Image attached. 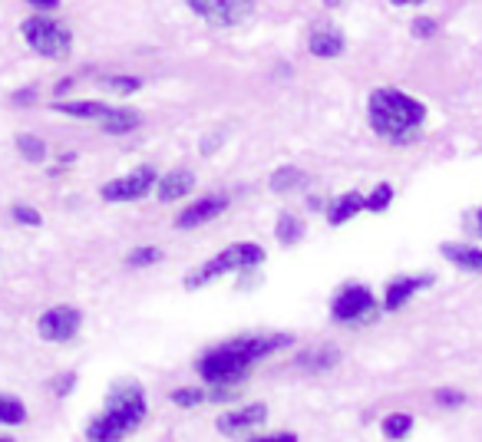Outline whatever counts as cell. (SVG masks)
Instances as JSON below:
<instances>
[{
  "label": "cell",
  "instance_id": "obj_24",
  "mask_svg": "<svg viewBox=\"0 0 482 442\" xmlns=\"http://www.w3.org/2000/svg\"><path fill=\"white\" fill-rule=\"evenodd\" d=\"M0 422L4 426H23L27 422V406L11 393H0Z\"/></svg>",
  "mask_w": 482,
  "mask_h": 442
},
{
  "label": "cell",
  "instance_id": "obj_25",
  "mask_svg": "<svg viewBox=\"0 0 482 442\" xmlns=\"http://www.w3.org/2000/svg\"><path fill=\"white\" fill-rule=\"evenodd\" d=\"M380 429H384L386 439L400 442L410 436V429H413V416H410V413H390V416L380 422Z\"/></svg>",
  "mask_w": 482,
  "mask_h": 442
},
{
  "label": "cell",
  "instance_id": "obj_4",
  "mask_svg": "<svg viewBox=\"0 0 482 442\" xmlns=\"http://www.w3.org/2000/svg\"><path fill=\"white\" fill-rule=\"evenodd\" d=\"M258 264H264V248L254 241H238L229 245L225 251H219L215 258H209L205 264H198L192 274H186V291H202L205 284L225 278V274H241V271H254Z\"/></svg>",
  "mask_w": 482,
  "mask_h": 442
},
{
  "label": "cell",
  "instance_id": "obj_37",
  "mask_svg": "<svg viewBox=\"0 0 482 442\" xmlns=\"http://www.w3.org/2000/svg\"><path fill=\"white\" fill-rule=\"evenodd\" d=\"M470 225H472V231H476V235L482 238V205L476 208V212H472V221H470Z\"/></svg>",
  "mask_w": 482,
  "mask_h": 442
},
{
  "label": "cell",
  "instance_id": "obj_7",
  "mask_svg": "<svg viewBox=\"0 0 482 442\" xmlns=\"http://www.w3.org/2000/svg\"><path fill=\"white\" fill-rule=\"evenodd\" d=\"M155 182H159V172L153 165H139V169L126 172L122 179H112V182L103 185L99 198L103 202H139L149 192H155Z\"/></svg>",
  "mask_w": 482,
  "mask_h": 442
},
{
  "label": "cell",
  "instance_id": "obj_34",
  "mask_svg": "<svg viewBox=\"0 0 482 442\" xmlns=\"http://www.w3.org/2000/svg\"><path fill=\"white\" fill-rule=\"evenodd\" d=\"M23 4H30L33 11H56V7H60V0H23Z\"/></svg>",
  "mask_w": 482,
  "mask_h": 442
},
{
  "label": "cell",
  "instance_id": "obj_20",
  "mask_svg": "<svg viewBox=\"0 0 482 442\" xmlns=\"http://www.w3.org/2000/svg\"><path fill=\"white\" fill-rule=\"evenodd\" d=\"M274 238L281 241V245H297L301 238H304V221L295 215V212H281L278 215V225H274Z\"/></svg>",
  "mask_w": 482,
  "mask_h": 442
},
{
  "label": "cell",
  "instance_id": "obj_16",
  "mask_svg": "<svg viewBox=\"0 0 482 442\" xmlns=\"http://www.w3.org/2000/svg\"><path fill=\"white\" fill-rule=\"evenodd\" d=\"M274 195H291V192H304L307 185H311V175L304 169H297V165H281V169H274L271 179H268Z\"/></svg>",
  "mask_w": 482,
  "mask_h": 442
},
{
  "label": "cell",
  "instance_id": "obj_5",
  "mask_svg": "<svg viewBox=\"0 0 482 442\" xmlns=\"http://www.w3.org/2000/svg\"><path fill=\"white\" fill-rule=\"evenodd\" d=\"M21 33L27 46H30L33 54H40L44 60H66V56L73 54V33L70 27L60 21H50L44 13H37V17H27L21 23Z\"/></svg>",
  "mask_w": 482,
  "mask_h": 442
},
{
  "label": "cell",
  "instance_id": "obj_23",
  "mask_svg": "<svg viewBox=\"0 0 482 442\" xmlns=\"http://www.w3.org/2000/svg\"><path fill=\"white\" fill-rule=\"evenodd\" d=\"M394 202V185L390 182H380L373 185L370 195H363V212H373V215H384L386 208Z\"/></svg>",
  "mask_w": 482,
  "mask_h": 442
},
{
  "label": "cell",
  "instance_id": "obj_21",
  "mask_svg": "<svg viewBox=\"0 0 482 442\" xmlns=\"http://www.w3.org/2000/svg\"><path fill=\"white\" fill-rule=\"evenodd\" d=\"M56 113L63 116H77V119H99L110 113L106 103H96V99H79V103H54Z\"/></svg>",
  "mask_w": 482,
  "mask_h": 442
},
{
  "label": "cell",
  "instance_id": "obj_22",
  "mask_svg": "<svg viewBox=\"0 0 482 442\" xmlns=\"http://www.w3.org/2000/svg\"><path fill=\"white\" fill-rule=\"evenodd\" d=\"M17 152H21V159L33 165L46 163V142L40 136H33V132H17Z\"/></svg>",
  "mask_w": 482,
  "mask_h": 442
},
{
  "label": "cell",
  "instance_id": "obj_30",
  "mask_svg": "<svg viewBox=\"0 0 482 442\" xmlns=\"http://www.w3.org/2000/svg\"><path fill=\"white\" fill-rule=\"evenodd\" d=\"M410 30H413V37H417V40H429V37H436L439 23L433 21V17H417V21L410 23Z\"/></svg>",
  "mask_w": 482,
  "mask_h": 442
},
{
  "label": "cell",
  "instance_id": "obj_8",
  "mask_svg": "<svg viewBox=\"0 0 482 442\" xmlns=\"http://www.w3.org/2000/svg\"><path fill=\"white\" fill-rule=\"evenodd\" d=\"M186 4L202 21L221 27V30L241 27L254 13V0H186Z\"/></svg>",
  "mask_w": 482,
  "mask_h": 442
},
{
  "label": "cell",
  "instance_id": "obj_3",
  "mask_svg": "<svg viewBox=\"0 0 482 442\" xmlns=\"http://www.w3.org/2000/svg\"><path fill=\"white\" fill-rule=\"evenodd\" d=\"M367 119L370 129L386 142H410L417 139L420 126L427 122V106L413 99L410 93L380 87L367 99Z\"/></svg>",
  "mask_w": 482,
  "mask_h": 442
},
{
  "label": "cell",
  "instance_id": "obj_14",
  "mask_svg": "<svg viewBox=\"0 0 482 442\" xmlns=\"http://www.w3.org/2000/svg\"><path fill=\"white\" fill-rule=\"evenodd\" d=\"M195 188V175L188 172V169H172V172H165L159 182H155V198L169 205V202H179V198H186L188 192Z\"/></svg>",
  "mask_w": 482,
  "mask_h": 442
},
{
  "label": "cell",
  "instance_id": "obj_11",
  "mask_svg": "<svg viewBox=\"0 0 482 442\" xmlns=\"http://www.w3.org/2000/svg\"><path fill=\"white\" fill-rule=\"evenodd\" d=\"M429 284H433V274H403V278H394L390 284H386L384 311L396 313L403 304H410V297H413L417 291H427Z\"/></svg>",
  "mask_w": 482,
  "mask_h": 442
},
{
  "label": "cell",
  "instance_id": "obj_35",
  "mask_svg": "<svg viewBox=\"0 0 482 442\" xmlns=\"http://www.w3.org/2000/svg\"><path fill=\"white\" fill-rule=\"evenodd\" d=\"M252 442H297L295 432H278V436H262V439H252Z\"/></svg>",
  "mask_w": 482,
  "mask_h": 442
},
{
  "label": "cell",
  "instance_id": "obj_19",
  "mask_svg": "<svg viewBox=\"0 0 482 442\" xmlns=\"http://www.w3.org/2000/svg\"><path fill=\"white\" fill-rule=\"evenodd\" d=\"M340 363V350L337 346H314V350H304L297 356V367L304 370H334Z\"/></svg>",
  "mask_w": 482,
  "mask_h": 442
},
{
  "label": "cell",
  "instance_id": "obj_17",
  "mask_svg": "<svg viewBox=\"0 0 482 442\" xmlns=\"http://www.w3.org/2000/svg\"><path fill=\"white\" fill-rule=\"evenodd\" d=\"M361 212H363V195L361 192H344L328 205V225L330 228L347 225V221H351V218H357Z\"/></svg>",
  "mask_w": 482,
  "mask_h": 442
},
{
  "label": "cell",
  "instance_id": "obj_15",
  "mask_svg": "<svg viewBox=\"0 0 482 442\" xmlns=\"http://www.w3.org/2000/svg\"><path fill=\"white\" fill-rule=\"evenodd\" d=\"M439 254L456 264L460 271H470V274H482V251L476 245H462V241H446L439 245Z\"/></svg>",
  "mask_w": 482,
  "mask_h": 442
},
{
  "label": "cell",
  "instance_id": "obj_9",
  "mask_svg": "<svg viewBox=\"0 0 482 442\" xmlns=\"http://www.w3.org/2000/svg\"><path fill=\"white\" fill-rule=\"evenodd\" d=\"M79 327H83V313L77 307H70V304H56V307H46L40 313L37 334L46 344H70L79 334Z\"/></svg>",
  "mask_w": 482,
  "mask_h": 442
},
{
  "label": "cell",
  "instance_id": "obj_13",
  "mask_svg": "<svg viewBox=\"0 0 482 442\" xmlns=\"http://www.w3.org/2000/svg\"><path fill=\"white\" fill-rule=\"evenodd\" d=\"M344 30L334 27V23H318L314 30H311V40H307V50L318 56V60H337L344 54Z\"/></svg>",
  "mask_w": 482,
  "mask_h": 442
},
{
  "label": "cell",
  "instance_id": "obj_28",
  "mask_svg": "<svg viewBox=\"0 0 482 442\" xmlns=\"http://www.w3.org/2000/svg\"><path fill=\"white\" fill-rule=\"evenodd\" d=\"M169 399H172L176 406H182V410H186V406H198V403H205V399H209V393H205V389H195V387H179Z\"/></svg>",
  "mask_w": 482,
  "mask_h": 442
},
{
  "label": "cell",
  "instance_id": "obj_29",
  "mask_svg": "<svg viewBox=\"0 0 482 442\" xmlns=\"http://www.w3.org/2000/svg\"><path fill=\"white\" fill-rule=\"evenodd\" d=\"M11 218L17 221V225H30V228L44 225V215H40V212H37L33 205H13L11 208Z\"/></svg>",
  "mask_w": 482,
  "mask_h": 442
},
{
  "label": "cell",
  "instance_id": "obj_36",
  "mask_svg": "<svg viewBox=\"0 0 482 442\" xmlns=\"http://www.w3.org/2000/svg\"><path fill=\"white\" fill-rule=\"evenodd\" d=\"M37 96V87H27V89H21V93H13V103H27V99H33Z\"/></svg>",
  "mask_w": 482,
  "mask_h": 442
},
{
  "label": "cell",
  "instance_id": "obj_2",
  "mask_svg": "<svg viewBox=\"0 0 482 442\" xmlns=\"http://www.w3.org/2000/svg\"><path fill=\"white\" fill-rule=\"evenodd\" d=\"M149 403L139 379H116L106 393L103 413H96L87 426L89 442H122L143 426Z\"/></svg>",
  "mask_w": 482,
  "mask_h": 442
},
{
  "label": "cell",
  "instance_id": "obj_1",
  "mask_svg": "<svg viewBox=\"0 0 482 442\" xmlns=\"http://www.w3.org/2000/svg\"><path fill=\"white\" fill-rule=\"evenodd\" d=\"M295 340L287 334H252V337H235V340H225V344L209 346L205 354L198 356V377L205 379L209 387L215 383H241L248 377V370L264 360V356L278 354L291 346Z\"/></svg>",
  "mask_w": 482,
  "mask_h": 442
},
{
  "label": "cell",
  "instance_id": "obj_18",
  "mask_svg": "<svg viewBox=\"0 0 482 442\" xmlns=\"http://www.w3.org/2000/svg\"><path fill=\"white\" fill-rule=\"evenodd\" d=\"M99 129L106 132V136H126V132L139 129V122L143 116L139 113H132V109H120V106H110L106 116H99Z\"/></svg>",
  "mask_w": 482,
  "mask_h": 442
},
{
  "label": "cell",
  "instance_id": "obj_31",
  "mask_svg": "<svg viewBox=\"0 0 482 442\" xmlns=\"http://www.w3.org/2000/svg\"><path fill=\"white\" fill-rule=\"evenodd\" d=\"M225 139H229V129H212L205 132V139H202V155H212V152H219L221 146H225Z\"/></svg>",
  "mask_w": 482,
  "mask_h": 442
},
{
  "label": "cell",
  "instance_id": "obj_33",
  "mask_svg": "<svg viewBox=\"0 0 482 442\" xmlns=\"http://www.w3.org/2000/svg\"><path fill=\"white\" fill-rule=\"evenodd\" d=\"M73 383H77V373H63V377L54 379V393H56V396H70Z\"/></svg>",
  "mask_w": 482,
  "mask_h": 442
},
{
  "label": "cell",
  "instance_id": "obj_6",
  "mask_svg": "<svg viewBox=\"0 0 482 442\" xmlns=\"http://www.w3.org/2000/svg\"><path fill=\"white\" fill-rule=\"evenodd\" d=\"M377 313H380L377 297L363 284H344L330 301V317L340 324H363V321H373Z\"/></svg>",
  "mask_w": 482,
  "mask_h": 442
},
{
  "label": "cell",
  "instance_id": "obj_12",
  "mask_svg": "<svg viewBox=\"0 0 482 442\" xmlns=\"http://www.w3.org/2000/svg\"><path fill=\"white\" fill-rule=\"evenodd\" d=\"M264 420H268V406H264V403H248V406H238V410L219 416L215 426H219L221 436H238V432H248L254 429V426H262Z\"/></svg>",
  "mask_w": 482,
  "mask_h": 442
},
{
  "label": "cell",
  "instance_id": "obj_32",
  "mask_svg": "<svg viewBox=\"0 0 482 442\" xmlns=\"http://www.w3.org/2000/svg\"><path fill=\"white\" fill-rule=\"evenodd\" d=\"M433 399H436L439 406H462V403H466V396H462L460 389H436Z\"/></svg>",
  "mask_w": 482,
  "mask_h": 442
},
{
  "label": "cell",
  "instance_id": "obj_27",
  "mask_svg": "<svg viewBox=\"0 0 482 442\" xmlns=\"http://www.w3.org/2000/svg\"><path fill=\"white\" fill-rule=\"evenodd\" d=\"M103 87L112 89L116 96H132L143 89V79L139 76H110V79H103Z\"/></svg>",
  "mask_w": 482,
  "mask_h": 442
},
{
  "label": "cell",
  "instance_id": "obj_40",
  "mask_svg": "<svg viewBox=\"0 0 482 442\" xmlns=\"http://www.w3.org/2000/svg\"><path fill=\"white\" fill-rule=\"evenodd\" d=\"M0 442H11V439H4V436H0Z\"/></svg>",
  "mask_w": 482,
  "mask_h": 442
},
{
  "label": "cell",
  "instance_id": "obj_10",
  "mask_svg": "<svg viewBox=\"0 0 482 442\" xmlns=\"http://www.w3.org/2000/svg\"><path fill=\"white\" fill-rule=\"evenodd\" d=\"M231 202V195L229 192H212L205 195V198H198V202H192V205L186 208V212H179L176 215V228H198V225H205V221H215V218L229 208Z\"/></svg>",
  "mask_w": 482,
  "mask_h": 442
},
{
  "label": "cell",
  "instance_id": "obj_38",
  "mask_svg": "<svg viewBox=\"0 0 482 442\" xmlns=\"http://www.w3.org/2000/svg\"><path fill=\"white\" fill-rule=\"evenodd\" d=\"M394 7H420V4H427V0H390Z\"/></svg>",
  "mask_w": 482,
  "mask_h": 442
},
{
  "label": "cell",
  "instance_id": "obj_26",
  "mask_svg": "<svg viewBox=\"0 0 482 442\" xmlns=\"http://www.w3.org/2000/svg\"><path fill=\"white\" fill-rule=\"evenodd\" d=\"M162 261V248H136L126 254V268H153V264H159Z\"/></svg>",
  "mask_w": 482,
  "mask_h": 442
},
{
  "label": "cell",
  "instance_id": "obj_39",
  "mask_svg": "<svg viewBox=\"0 0 482 442\" xmlns=\"http://www.w3.org/2000/svg\"><path fill=\"white\" fill-rule=\"evenodd\" d=\"M324 4H328V7H337V4H340V0H324Z\"/></svg>",
  "mask_w": 482,
  "mask_h": 442
}]
</instances>
